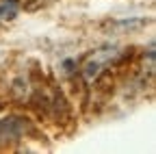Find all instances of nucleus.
I'll return each mask as SVG.
<instances>
[{
  "instance_id": "obj_1",
  "label": "nucleus",
  "mask_w": 156,
  "mask_h": 154,
  "mask_svg": "<svg viewBox=\"0 0 156 154\" xmlns=\"http://www.w3.org/2000/svg\"><path fill=\"white\" fill-rule=\"evenodd\" d=\"M115 56H117V48H102V50H98L91 59L87 61V65H85V78L87 81H93L95 76L100 74V70L106 63H111Z\"/></svg>"
},
{
  "instance_id": "obj_2",
  "label": "nucleus",
  "mask_w": 156,
  "mask_h": 154,
  "mask_svg": "<svg viewBox=\"0 0 156 154\" xmlns=\"http://www.w3.org/2000/svg\"><path fill=\"white\" fill-rule=\"evenodd\" d=\"M26 128V120L22 117H7L0 120V141H13Z\"/></svg>"
},
{
  "instance_id": "obj_3",
  "label": "nucleus",
  "mask_w": 156,
  "mask_h": 154,
  "mask_svg": "<svg viewBox=\"0 0 156 154\" xmlns=\"http://www.w3.org/2000/svg\"><path fill=\"white\" fill-rule=\"evenodd\" d=\"M17 15V5L13 0H2L0 2V20H13Z\"/></svg>"
}]
</instances>
